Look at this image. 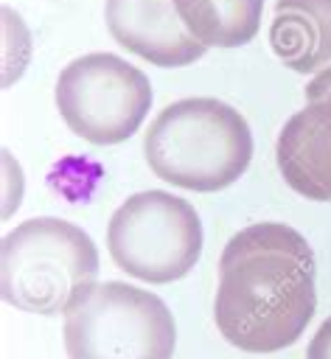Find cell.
Returning <instances> with one entry per match:
<instances>
[{"mask_svg":"<svg viewBox=\"0 0 331 359\" xmlns=\"http://www.w3.org/2000/svg\"><path fill=\"white\" fill-rule=\"evenodd\" d=\"M317 309V261L303 233L258 222L233 233L219 258L213 320L244 353L295 345Z\"/></svg>","mask_w":331,"mask_h":359,"instance_id":"6da1fadb","label":"cell"},{"mask_svg":"<svg viewBox=\"0 0 331 359\" xmlns=\"http://www.w3.org/2000/svg\"><path fill=\"white\" fill-rule=\"evenodd\" d=\"M149 168L185 191L213 194L233 185L252 160L244 115L219 98H180L163 107L143 137Z\"/></svg>","mask_w":331,"mask_h":359,"instance_id":"7a4b0ae2","label":"cell"},{"mask_svg":"<svg viewBox=\"0 0 331 359\" xmlns=\"http://www.w3.org/2000/svg\"><path fill=\"white\" fill-rule=\"evenodd\" d=\"M98 278V250L73 222L36 216L0 244L3 300L28 314H65Z\"/></svg>","mask_w":331,"mask_h":359,"instance_id":"3957f363","label":"cell"},{"mask_svg":"<svg viewBox=\"0 0 331 359\" xmlns=\"http://www.w3.org/2000/svg\"><path fill=\"white\" fill-rule=\"evenodd\" d=\"M62 337L67 359H171L177 323L154 292L107 280L65 311Z\"/></svg>","mask_w":331,"mask_h":359,"instance_id":"277c9868","label":"cell"},{"mask_svg":"<svg viewBox=\"0 0 331 359\" xmlns=\"http://www.w3.org/2000/svg\"><path fill=\"white\" fill-rule=\"evenodd\" d=\"M202 241L196 208L168 191L126 196L107 224L109 258L118 269L146 283L185 278L202 255Z\"/></svg>","mask_w":331,"mask_h":359,"instance_id":"5b68a950","label":"cell"},{"mask_svg":"<svg viewBox=\"0 0 331 359\" xmlns=\"http://www.w3.org/2000/svg\"><path fill=\"white\" fill-rule=\"evenodd\" d=\"M151 107L149 76L115 53H84L56 79V109L67 129L95 146L129 140Z\"/></svg>","mask_w":331,"mask_h":359,"instance_id":"8992f818","label":"cell"},{"mask_svg":"<svg viewBox=\"0 0 331 359\" xmlns=\"http://www.w3.org/2000/svg\"><path fill=\"white\" fill-rule=\"evenodd\" d=\"M275 163L292 191L314 202H331V67L306 84L303 109L278 135Z\"/></svg>","mask_w":331,"mask_h":359,"instance_id":"52a82bcc","label":"cell"},{"mask_svg":"<svg viewBox=\"0 0 331 359\" xmlns=\"http://www.w3.org/2000/svg\"><path fill=\"white\" fill-rule=\"evenodd\" d=\"M104 20L121 48L157 67H185L208 50L180 20L174 0H107Z\"/></svg>","mask_w":331,"mask_h":359,"instance_id":"ba28073f","label":"cell"},{"mask_svg":"<svg viewBox=\"0 0 331 359\" xmlns=\"http://www.w3.org/2000/svg\"><path fill=\"white\" fill-rule=\"evenodd\" d=\"M269 45L295 73L331 67V0H278Z\"/></svg>","mask_w":331,"mask_h":359,"instance_id":"9c48e42d","label":"cell"},{"mask_svg":"<svg viewBox=\"0 0 331 359\" xmlns=\"http://www.w3.org/2000/svg\"><path fill=\"white\" fill-rule=\"evenodd\" d=\"M180 20L205 48L247 45L261 25L264 0H174Z\"/></svg>","mask_w":331,"mask_h":359,"instance_id":"30bf717a","label":"cell"},{"mask_svg":"<svg viewBox=\"0 0 331 359\" xmlns=\"http://www.w3.org/2000/svg\"><path fill=\"white\" fill-rule=\"evenodd\" d=\"M306 359H331V317H325L320 323V328L314 331V337L306 348Z\"/></svg>","mask_w":331,"mask_h":359,"instance_id":"8fae6325","label":"cell"}]
</instances>
